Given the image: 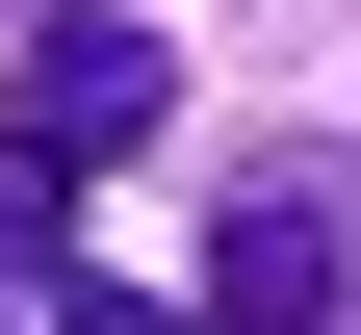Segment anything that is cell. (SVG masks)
I'll use <instances>...</instances> for the list:
<instances>
[{
  "label": "cell",
  "instance_id": "obj_1",
  "mask_svg": "<svg viewBox=\"0 0 361 335\" xmlns=\"http://www.w3.org/2000/svg\"><path fill=\"white\" fill-rule=\"evenodd\" d=\"M207 284H233V335H361V181L336 155H258L233 232H207Z\"/></svg>",
  "mask_w": 361,
  "mask_h": 335
},
{
  "label": "cell",
  "instance_id": "obj_2",
  "mask_svg": "<svg viewBox=\"0 0 361 335\" xmlns=\"http://www.w3.org/2000/svg\"><path fill=\"white\" fill-rule=\"evenodd\" d=\"M0 129H26V155H129V129H155V26H26V104H0Z\"/></svg>",
  "mask_w": 361,
  "mask_h": 335
}]
</instances>
